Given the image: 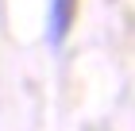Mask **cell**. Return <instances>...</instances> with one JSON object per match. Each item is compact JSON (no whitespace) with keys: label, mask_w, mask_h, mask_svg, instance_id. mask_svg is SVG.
I'll list each match as a JSON object with an SVG mask.
<instances>
[{"label":"cell","mask_w":135,"mask_h":131,"mask_svg":"<svg viewBox=\"0 0 135 131\" xmlns=\"http://www.w3.org/2000/svg\"><path fill=\"white\" fill-rule=\"evenodd\" d=\"M73 16H77V0H50V23H46L50 46H62V42H66Z\"/></svg>","instance_id":"1"}]
</instances>
